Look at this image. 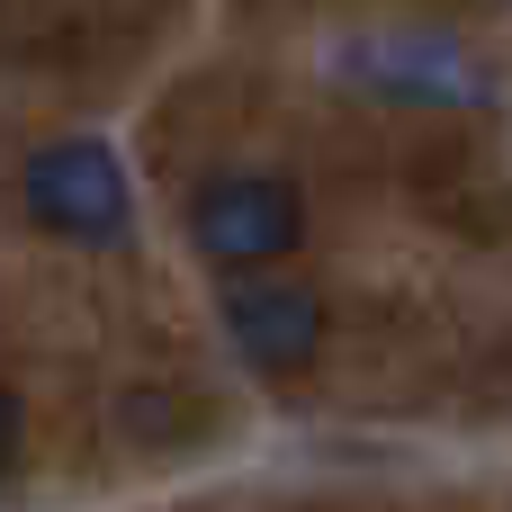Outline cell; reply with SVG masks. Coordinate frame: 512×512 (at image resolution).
Wrapping results in <instances>:
<instances>
[{"label":"cell","mask_w":512,"mask_h":512,"mask_svg":"<svg viewBox=\"0 0 512 512\" xmlns=\"http://www.w3.org/2000/svg\"><path fill=\"white\" fill-rule=\"evenodd\" d=\"M27 216L63 243H126V171L108 144L63 135L27 162Z\"/></svg>","instance_id":"obj_1"},{"label":"cell","mask_w":512,"mask_h":512,"mask_svg":"<svg viewBox=\"0 0 512 512\" xmlns=\"http://www.w3.org/2000/svg\"><path fill=\"white\" fill-rule=\"evenodd\" d=\"M189 234L207 261L225 270H261V261H288L306 243V207L288 180H207L198 207H189Z\"/></svg>","instance_id":"obj_2"},{"label":"cell","mask_w":512,"mask_h":512,"mask_svg":"<svg viewBox=\"0 0 512 512\" xmlns=\"http://www.w3.org/2000/svg\"><path fill=\"white\" fill-rule=\"evenodd\" d=\"M225 333H234V351H243L252 369L288 378V369L315 360L324 306H315L306 288H288V279H243V288H225Z\"/></svg>","instance_id":"obj_3"},{"label":"cell","mask_w":512,"mask_h":512,"mask_svg":"<svg viewBox=\"0 0 512 512\" xmlns=\"http://www.w3.org/2000/svg\"><path fill=\"white\" fill-rule=\"evenodd\" d=\"M342 72H351L360 90H378V99H423V108H450V99L477 90L468 54H459L450 36H369V45L342 54Z\"/></svg>","instance_id":"obj_4"},{"label":"cell","mask_w":512,"mask_h":512,"mask_svg":"<svg viewBox=\"0 0 512 512\" xmlns=\"http://www.w3.org/2000/svg\"><path fill=\"white\" fill-rule=\"evenodd\" d=\"M9 459H18V396L0 387V477H9Z\"/></svg>","instance_id":"obj_5"}]
</instances>
